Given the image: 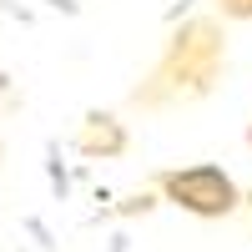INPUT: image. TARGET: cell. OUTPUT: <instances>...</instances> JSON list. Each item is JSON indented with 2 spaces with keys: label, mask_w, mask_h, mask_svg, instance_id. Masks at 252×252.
<instances>
[{
  "label": "cell",
  "mask_w": 252,
  "mask_h": 252,
  "mask_svg": "<svg viewBox=\"0 0 252 252\" xmlns=\"http://www.w3.org/2000/svg\"><path fill=\"white\" fill-rule=\"evenodd\" d=\"M166 197H172L177 207H187V212L197 217H227L237 202V187L227 172H217V166H187V172H166L161 177Z\"/></svg>",
  "instance_id": "cell-1"
}]
</instances>
